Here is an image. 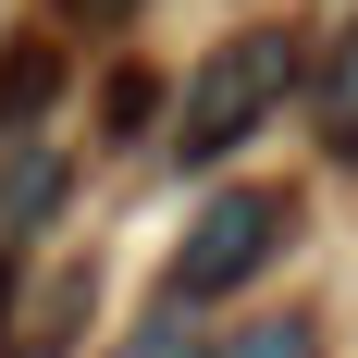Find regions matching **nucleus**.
<instances>
[{
	"label": "nucleus",
	"instance_id": "obj_1",
	"mask_svg": "<svg viewBox=\"0 0 358 358\" xmlns=\"http://www.w3.org/2000/svg\"><path fill=\"white\" fill-rule=\"evenodd\" d=\"M296 87V37L285 25H248V37H222L210 62H198V87H185L173 111V161H222V148H248L272 111H285Z\"/></svg>",
	"mask_w": 358,
	"mask_h": 358
},
{
	"label": "nucleus",
	"instance_id": "obj_2",
	"mask_svg": "<svg viewBox=\"0 0 358 358\" xmlns=\"http://www.w3.org/2000/svg\"><path fill=\"white\" fill-rule=\"evenodd\" d=\"M296 235V198L285 185H235V198H210V210L185 222V248H173V296L185 309H210V296H235L248 272H272Z\"/></svg>",
	"mask_w": 358,
	"mask_h": 358
},
{
	"label": "nucleus",
	"instance_id": "obj_3",
	"mask_svg": "<svg viewBox=\"0 0 358 358\" xmlns=\"http://www.w3.org/2000/svg\"><path fill=\"white\" fill-rule=\"evenodd\" d=\"M74 161H13L0 173V248H25V235H50V210H62Z\"/></svg>",
	"mask_w": 358,
	"mask_h": 358
},
{
	"label": "nucleus",
	"instance_id": "obj_4",
	"mask_svg": "<svg viewBox=\"0 0 358 358\" xmlns=\"http://www.w3.org/2000/svg\"><path fill=\"white\" fill-rule=\"evenodd\" d=\"M322 148H334V161H358V25L322 50Z\"/></svg>",
	"mask_w": 358,
	"mask_h": 358
},
{
	"label": "nucleus",
	"instance_id": "obj_5",
	"mask_svg": "<svg viewBox=\"0 0 358 358\" xmlns=\"http://www.w3.org/2000/svg\"><path fill=\"white\" fill-rule=\"evenodd\" d=\"M210 358H322V334H309V322L285 309V322H235V334H222Z\"/></svg>",
	"mask_w": 358,
	"mask_h": 358
},
{
	"label": "nucleus",
	"instance_id": "obj_6",
	"mask_svg": "<svg viewBox=\"0 0 358 358\" xmlns=\"http://www.w3.org/2000/svg\"><path fill=\"white\" fill-rule=\"evenodd\" d=\"M50 74H62L50 50H13V62H0V136H13V124H25L37 99H50Z\"/></svg>",
	"mask_w": 358,
	"mask_h": 358
},
{
	"label": "nucleus",
	"instance_id": "obj_7",
	"mask_svg": "<svg viewBox=\"0 0 358 358\" xmlns=\"http://www.w3.org/2000/svg\"><path fill=\"white\" fill-rule=\"evenodd\" d=\"M111 358H185V334H173V322H148L136 346H111Z\"/></svg>",
	"mask_w": 358,
	"mask_h": 358
},
{
	"label": "nucleus",
	"instance_id": "obj_8",
	"mask_svg": "<svg viewBox=\"0 0 358 358\" xmlns=\"http://www.w3.org/2000/svg\"><path fill=\"white\" fill-rule=\"evenodd\" d=\"M74 25H124V13H136V0H62Z\"/></svg>",
	"mask_w": 358,
	"mask_h": 358
}]
</instances>
